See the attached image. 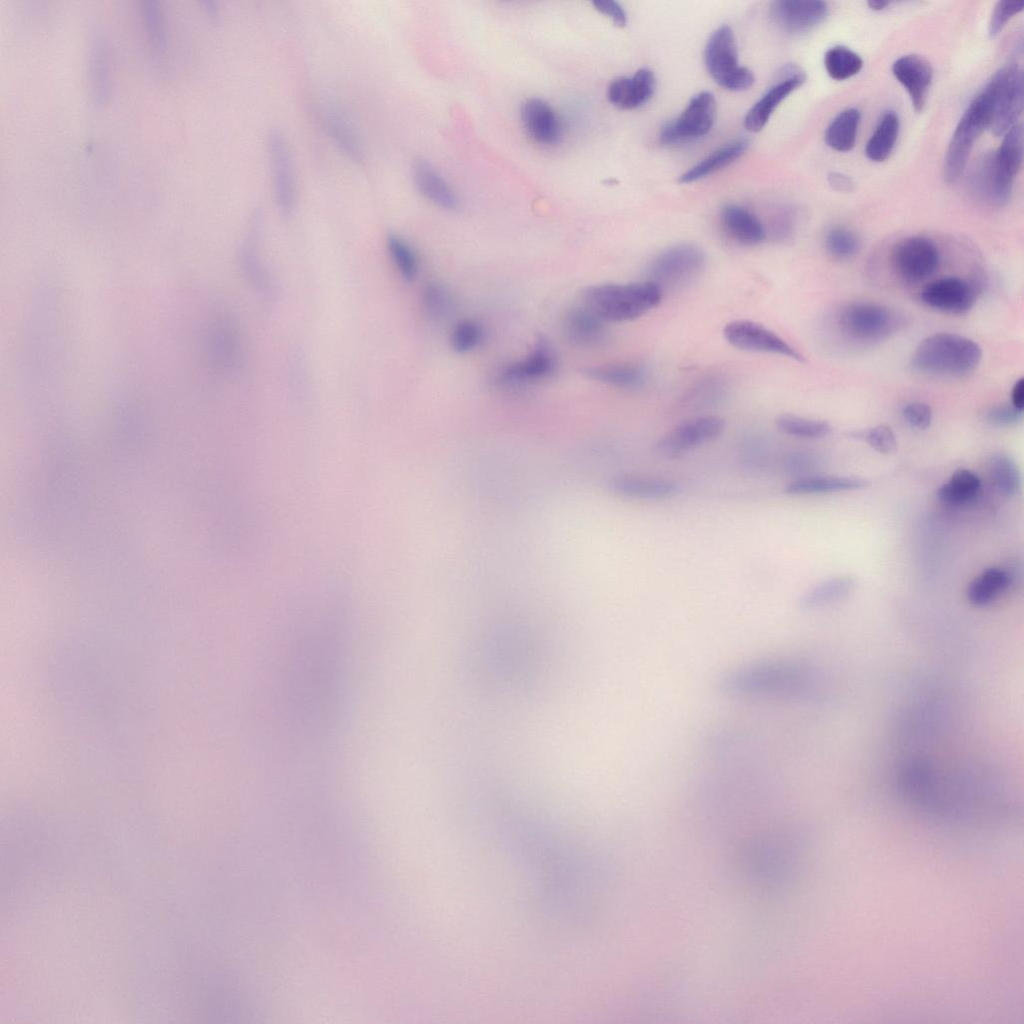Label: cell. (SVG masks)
Returning <instances> with one entry per match:
<instances>
[{
	"label": "cell",
	"mask_w": 1024,
	"mask_h": 1024,
	"mask_svg": "<svg viewBox=\"0 0 1024 1024\" xmlns=\"http://www.w3.org/2000/svg\"><path fill=\"white\" fill-rule=\"evenodd\" d=\"M815 675L806 665L789 659H765L723 674L718 688L725 695L758 700H792L812 693Z\"/></svg>",
	"instance_id": "1"
},
{
	"label": "cell",
	"mask_w": 1024,
	"mask_h": 1024,
	"mask_svg": "<svg viewBox=\"0 0 1024 1024\" xmlns=\"http://www.w3.org/2000/svg\"><path fill=\"white\" fill-rule=\"evenodd\" d=\"M663 290L645 280L631 283H602L583 292V304L605 323L634 320L655 308Z\"/></svg>",
	"instance_id": "2"
},
{
	"label": "cell",
	"mask_w": 1024,
	"mask_h": 1024,
	"mask_svg": "<svg viewBox=\"0 0 1024 1024\" xmlns=\"http://www.w3.org/2000/svg\"><path fill=\"white\" fill-rule=\"evenodd\" d=\"M981 358V346L974 340L956 333L939 332L918 344L911 365L921 373L959 377L973 371Z\"/></svg>",
	"instance_id": "3"
},
{
	"label": "cell",
	"mask_w": 1024,
	"mask_h": 1024,
	"mask_svg": "<svg viewBox=\"0 0 1024 1024\" xmlns=\"http://www.w3.org/2000/svg\"><path fill=\"white\" fill-rule=\"evenodd\" d=\"M996 95L993 78L973 98L960 118L948 144L943 164L946 183L954 184L965 170L973 145L981 133L990 127Z\"/></svg>",
	"instance_id": "4"
},
{
	"label": "cell",
	"mask_w": 1024,
	"mask_h": 1024,
	"mask_svg": "<svg viewBox=\"0 0 1024 1024\" xmlns=\"http://www.w3.org/2000/svg\"><path fill=\"white\" fill-rule=\"evenodd\" d=\"M837 325L848 339L872 344L894 335L901 327L900 316L891 308L872 302H852L842 307Z\"/></svg>",
	"instance_id": "5"
},
{
	"label": "cell",
	"mask_w": 1024,
	"mask_h": 1024,
	"mask_svg": "<svg viewBox=\"0 0 1024 1024\" xmlns=\"http://www.w3.org/2000/svg\"><path fill=\"white\" fill-rule=\"evenodd\" d=\"M704 62L711 78L730 91L749 89L754 83L750 69L739 65L737 44L730 27L723 25L709 37Z\"/></svg>",
	"instance_id": "6"
},
{
	"label": "cell",
	"mask_w": 1024,
	"mask_h": 1024,
	"mask_svg": "<svg viewBox=\"0 0 1024 1024\" xmlns=\"http://www.w3.org/2000/svg\"><path fill=\"white\" fill-rule=\"evenodd\" d=\"M705 263V251L699 245L677 243L663 249L651 260L647 267V280L662 290L681 287L695 279Z\"/></svg>",
	"instance_id": "7"
},
{
	"label": "cell",
	"mask_w": 1024,
	"mask_h": 1024,
	"mask_svg": "<svg viewBox=\"0 0 1024 1024\" xmlns=\"http://www.w3.org/2000/svg\"><path fill=\"white\" fill-rule=\"evenodd\" d=\"M725 429V420L716 415L687 419L663 436L654 445L655 453L664 459H676L692 449L717 438Z\"/></svg>",
	"instance_id": "8"
},
{
	"label": "cell",
	"mask_w": 1024,
	"mask_h": 1024,
	"mask_svg": "<svg viewBox=\"0 0 1024 1024\" xmlns=\"http://www.w3.org/2000/svg\"><path fill=\"white\" fill-rule=\"evenodd\" d=\"M891 266L904 281L919 282L931 276L940 263L937 244L925 236H909L898 241L891 252Z\"/></svg>",
	"instance_id": "9"
},
{
	"label": "cell",
	"mask_w": 1024,
	"mask_h": 1024,
	"mask_svg": "<svg viewBox=\"0 0 1024 1024\" xmlns=\"http://www.w3.org/2000/svg\"><path fill=\"white\" fill-rule=\"evenodd\" d=\"M996 85L993 117L990 129L1002 136L1014 125L1023 108V72L1015 63L1009 64L992 77Z\"/></svg>",
	"instance_id": "10"
},
{
	"label": "cell",
	"mask_w": 1024,
	"mask_h": 1024,
	"mask_svg": "<svg viewBox=\"0 0 1024 1024\" xmlns=\"http://www.w3.org/2000/svg\"><path fill=\"white\" fill-rule=\"evenodd\" d=\"M716 115V101L708 91L696 94L681 115L667 123L660 132L664 145H675L704 136L712 128Z\"/></svg>",
	"instance_id": "11"
},
{
	"label": "cell",
	"mask_w": 1024,
	"mask_h": 1024,
	"mask_svg": "<svg viewBox=\"0 0 1024 1024\" xmlns=\"http://www.w3.org/2000/svg\"><path fill=\"white\" fill-rule=\"evenodd\" d=\"M723 335L729 344L741 350L776 354L805 362L804 356L794 346L754 321H732L724 327Z\"/></svg>",
	"instance_id": "12"
},
{
	"label": "cell",
	"mask_w": 1024,
	"mask_h": 1024,
	"mask_svg": "<svg viewBox=\"0 0 1024 1024\" xmlns=\"http://www.w3.org/2000/svg\"><path fill=\"white\" fill-rule=\"evenodd\" d=\"M1022 161L1023 130L1021 124H1016L1004 134L998 150L991 156L995 205L1000 206L1009 201Z\"/></svg>",
	"instance_id": "13"
},
{
	"label": "cell",
	"mask_w": 1024,
	"mask_h": 1024,
	"mask_svg": "<svg viewBox=\"0 0 1024 1024\" xmlns=\"http://www.w3.org/2000/svg\"><path fill=\"white\" fill-rule=\"evenodd\" d=\"M557 369L556 354L550 343L538 339L529 354L501 369L498 381L504 386L522 387L549 379Z\"/></svg>",
	"instance_id": "14"
},
{
	"label": "cell",
	"mask_w": 1024,
	"mask_h": 1024,
	"mask_svg": "<svg viewBox=\"0 0 1024 1024\" xmlns=\"http://www.w3.org/2000/svg\"><path fill=\"white\" fill-rule=\"evenodd\" d=\"M919 297L923 304L934 310L961 315L973 307L976 290L962 278L944 277L926 284L921 289Z\"/></svg>",
	"instance_id": "15"
},
{
	"label": "cell",
	"mask_w": 1024,
	"mask_h": 1024,
	"mask_svg": "<svg viewBox=\"0 0 1024 1024\" xmlns=\"http://www.w3.org/2000/svg\"><path fill=\"white\" fill-rule=\"evenodd\" d=\"M771 13L783 30L800 34L822 23L828 14V6L818 0H778L772 3Z\"/></svg>",
	"instance_id": "16"
},
{
	"label": "cell",
	"mask_w": 1024,
	"mask_h": 1024,
	"mask_svg": "<svg viewBox=\"0 0 1024 1024\" xmlns=\"http://www.w3.org/2000/svg\"><path fill=\"white\" fill-rule=\"evenodd\" d=\"M785 76L773 85L747 112L744 126L750 132H758L764 128L774 110L793 91L806 80L803 71L797 67H787Z\"/></svg>",
	"instance_id": "17"
},
{
	"label": "cell",
	"mask_w": 1024,
	"mask_h": 1024,
	"mask_svg": "<svg viewBox=\"0 0 1024 1024\" xmlns=\"http://www.w3.org/2000/svg\"><path fill=\"white\" fill-rule=\"evenodd\" d=\"M892 73L906 89L915 111L921 112L933 78L930 63L919 55H904L893 63Z\"/></svg>",
	"instance_id": "18"
},
{
	"label": "cell",
	"mask_w": 1024,
	"mask_h": 1024,
	"mask_svg": "<svg viewBox=\"0 0 1024 1024\" xmlns=\"http://www.w3.org/2000/svg\"><path fill=\"white\" fill-rule=\"evenodd\" d=\"M269 148L275 198L280 211L288 215L294 206V176L287 144L279 132L270 135Z\"/></svg>",
	"instance_id": "19"
},
{
	"label": "cell",
	"mask_w": 1024,
	"mask_h": 1024,
	"mask_svg": "<svg viewBox=\"0 0 1024 1024\" xmlns=\"http://www.w3.org/2000/svg\"><path fill=\"white\" fill-rule=\"evenodd\" d=\"M609 487L619 496L646 500L666 499L680 491L679 483L672 479L637 474L615 476L610 480Z\"/></svg>",
	"instance_id": "20"
},
{
	"label": "cell",
	"mask_w": 1024,
	"mask_h": 1024,
	"mask_svg": "<svg viewBox=\"0 0 1024 1024\" xmlns=\"http://www.w3.org/2000/svg\"><path fill=\"white\" fill-rule=\"evenodd\" d=\"M562 327L567 340L580 348L598 347L608 338L606 323L584 305L569 309Z\"/></svg>",
	"instance_id": "21"
},
{
	"label": "cell",
	"mask_w": 1024,
	"mask_h": 1024,
	"mask_svg": "<svg viewBox=\"0 0 1024 1024\" xmlns=\"http://www.w3.org/2000/svg\"><path fill=\"white\" fill-rule=\"evenodd\" d=\"M655 87L653 72L641 68L632 77L614 79L608 87L607 96L610 103L620 109H635L650 100Z\"/></svg>",
	"instance_id": "22"
},
{
	"label": "cell",
	"mask_w": 1024,
	"mask_h": 1024,
	"mask_svg": "<svg viewBox=\"0 0 1024 1024\" xmlns=\"http://www.w3.org/2000/svg\"><path fill=\"white\" fill-rule=\"evenodd\" d=\"M521 118L529 136L541 144L559 141L561 126L553 108L540 98L527 99L521 109Z\"/></svg>",
	"instance_id": "23"
},
{
	"label": "cell",
	"mask_w": 1024,
	"mask_h": 1024,
	"mask_svg": "<svg viewBox=\"0 0 1024 1024\" xmlns=\"http://www.w3.org/2000/svg\"><path fill=\"white\" fill-rule=\"evenodd\" d=\"M720 220L726 234L742 245H757L766 238V229L750 210L737 205H725Z\"/></svg>",
	"instance_id": "24"
},
{
	"label": "cell",
	"mask_w": 1024,
	"mask_h": 1024,
	"mask_svg": "<svg viewBox=\"0 0 1024 1024\" xmlns=\"http://www.w3.org/2000/svg\"><path fill=\"white\" fill-rule=\"evenodd\" d=\"M1015 566L990 567L977 575L969 584L967 597L976 606H985L996 600L1015 584L1018 576Z\"/></svg>",
	"instance_id": "25"
},
{
	"label": "cell",
	"mask_w": 1024,
	"mask_h": 1024,
	"mask_svg": "<svg viewBox=\"0 0 1024 1024\" xmlns=\"http://www.w3.org/2000/svg\"><path fill=\"white\" fill-rule=\"evenodd\" d=\"M413 179L417 190L433 204L446 210L458 208L457 196L428 162L424 160L415 162Z\"/></svg>",
	"instance_id": "26"
},
{
	"label": "cell",
	"mask_w": 1024,
	"mask_h": 1024,
	"mask_svg": "<svg viewBox=\"0 0 1024 1024\" xmlns=\"http://www.w3.org/2000/svg\"><path fill=\"white\" fill-rule=\"evenodd\" d=\"M867 486L863 478L852 476H805L789 482L784 492L789 495H810L861 489Z\"/></svg>",
	"instance_id": "27"
},
{
	"label": "cell",
	"mask_w": 1024,
	"mask_h": 1024,
	"mask_svg": "<svg viewBox=\"0 0 1024 1024\" xmlns=\"http://www.w3.org/2000/svg\"><path fill=\"white\" fill-rule=\"evenodd\" d=\"M584 373L591 379L617 388L641 387L647 380V370L633 363H613L591 366Z\"/></svg>",
	"instance_id": "28"
},
{
	"label": "cell",
	"mask_w": 1024,
	"mask_h": 1024,
	"mask_svg": "<svg viewBox=\"0 0 1024 1024\" xmlns=\"http://www.w3.org/2000/svg\"><path fill=\"white\" fill-rule=\"evenodd\" d=\"M747 146V140L739 139L719 148L683 173L679 177V182L682 184L693 183L709 176L738 159L745 152Z\"/></svg>",
	"instance_id": "29"
},
{
	"label": "cell",
	"mask_w": 1024,
	"mask_h": 1024,
	"mask_svg": "<svg viewBox=\"0 0 1024 1024\" xmlns=\"http://www.w3.org/2000/svg\"><path fill=\"white\" fill-rule=\"evenodd\" d=\"M854 584V579L850 576L827 578L804 592L799 600V605L806 610L830 605L847 596Z\"/></svg>",
	"instance_id": "30"
},
{
	"label": "cell",
	"mask_w": 1024,
	"mask_h": 1024,
	"mask_svg": "<svg viewBox=\"0 0 1024 1024\" xmlns=\"http://www.w3.org/2000/svg\"><path fill=\"white\" fill-rule=\"evenodd\" d=\"M899 127V118L895 112L887 111L882 115L865 147L869 160L882 162L890 156L898 138Z\"/></svg>",
	"instance_id": "31"
},
{
	"label": "cell",
	"mask_w": 1024,
	"mask_h": 1024,
	"mask_svg": "<svg viewBox=\"0 0 1024 1024\" xmlns=\"http://www.w3.org/2000/svg\"><path fill=\"white\" fill-rule=\"evenodd\" d=\"M981 480L968 469L955 471L937 491L938 499L947 505L959 506L972 501L980 492Z\"/></svg>",
	"instance_id": "32"
},
{
	"label": "cell",
	"mask_w": 1024,
	"mask_h": 1024,
	"mask_svg": "<svg viewBox=\"0 0 1024 1024\" xmlns=\"http://www.w3.org/2000/svg\"><path fill=\"white\" fill-rule=\"evenodd\" d=\"M860 119V111L856 108L840 112L826 129V144L839 152L850 151L855 145Z\"/></svg>",
	"instance_id": "33"
},
{
	"label": "cell",
	"mask_w": 1024,
	"mask_h": 1024,
	"mask_svg": "<svg viewBox=\"0 0 1024 1024\" xmlns=\"http://www.w3.org/2000/svg\"><path fill=\"white\" fill-rule=\"evenodd\" d=\"M989 474L995 488L1006 496L1017 494L1021 487V476L1015 461L1005 453L992 455Z\"/></svg>",
	"instance_id": "34"
},
{
	"label": "cell",
	"mask_w": 1024,
	"mask_h": 1024,
	"mask_svg": "<svg viewBox=\"0 0 1024 1024\" xmlns=\"http://www.w3.org/2000/svg\"><path fill=\"white\" fill-rule=\"evenodd\" d=\"M389 258L397 273L405 281H413L419 272L417 254L410 243L398 235H389L386 241Z\"/></svg>",
	"instance_id": "35"
},
{
	"label": "cell",
	"mask_w": 1024,
	"mask_h": 1024,
	"mask_svg": "<svg viewBox=\"0 0 1024 1024\" xmlns=\"http://www.w3.org/2000/svg\"><path fill=\"white\" fill-rule=\"evenodd\" d=\"M776 428L789 436L819 439L831 432L830 424L824 420L809 419L793 414H781L775 419Z\"/></svg>",
	"instance_id": "36"
},
{
	"label": "cell",
	"mask_w": 1024,
	"mask_h": 1024,
	"mask_svg": "<svg viewBox=\"0 0 1024 1024\" xmlns=\"http://www.w3.org/2000/svg\"><path fill=\"white\" fill-rule=\"evenodd\" d=\"M824 66L832 79L840 81L859 73L863 67V60L847 47L834 46L826 51Z\"/></svg>",
	"instance_id": "37"
},
{
	"label": "cell",
	"mask_w": 1024,
	"mask_h": 1024,
	"mask_svg": "<svg viewBox=\"0 0 1024 1024\" xmlns=\"http://www.w3.org/2000/svg\"><path fill=\"white\" fill-rule=\"evenodd\" d=\"M824 246L832 258L846 260L859 252L861 241L853 230L843 225H835L826 232Z\"/></svg>",
	"instance_id": "38"
},
{
	"label": "cell",
	"mask_w": 1024,
	"mask_h": 1024,
	"mask_svg": "<svg viewBox=\"0 0 1024 1024\" xmlns=\"http://www.w3.org/2000/svg\"><path fill=\"white\" fill-rule=\"evenodd\" d=\"M424 312L433 320L443 319L452 309V297L447 288L438 282L427 283L421 293Z\"/></svg>",
	"instance_id": "39"
},
{
	"label": "cell",
	"mask_w": 1024,
	"mask_h": 1024,
	"mask_svg": "<svg viewBox=\"0 0 1024 1024\" xmlns=\"http://www.w3.org/2000/svg\"><path fill=\"white\" fill-rule=\"evenodd\" d=\"M483 338L484 330L480 323L473 319H465L453 327L450 342L455 352L465 354L476 349Z\"/></svg>",
	"instance_id": "40"
},
{
	"label": "cell",
	"mask_w": 1024,
	"mask_h": 1024,
	"mask_svg": "<svg viewBox=\"0 0 1024 1024\" xmlns=\"http://www.w3.org/2000/svg\"><path fill=\"white\" fill-rule=\"evenodd\" d=\"M326 125L329 134L347 155L353 159L361 158L359 143L350 126L341 116L330 112L326 117Z\"/></svg>",
	"instance_id": "41"
},
{
	"label": "cell",
	"mask_w": 1024,
	"mask_h": 1024,
	"mask_svg": "<svg viewBox=\"0 0 1024 1024\" xmlns=\"http://www.w3.org/2000/svg\"><path fill=\"white\" fill-rule=\"evenodd\" d=\"M866 443L882 454H892L897 448L894 431L888 425L881 424L866 430L863 434Z\"/></svg>",
	"instance_id": "42"
},
{
	"label": "cell",
	"mask_w": 1024,
	"mask_h": 1024,
	"mask_svg": "<svg viewBox=\"0 0 1024 1024\" xmlns=\"http://www.w3.org/2000/svg\"><path fill=\"white\" fill-rule=\"evenodd\" d=\"M1024 8L1021 1H999L996 3L988 24V33L991 37L997 36L1006 23L1020 13Z\"/></svg>",
	"instance_id": "43"
},
{
	"label": "cell",
	"mask_w": 1024,
	"mask_h": 1024,
	"mask_svg": "<svg viewBox=\"0 0 1024 1024\" xmlns=\"http://www.w3.org/2000/svg\"><path fill=\"white\" fill-rule=\"evenodd\" d=\"M1022 411L1011 404L1000 403L988 408L984 414L985 421L995 427H1008L1017 424L1022 418Z\"/></svg>",
	"instance_id": "44"
},
{
	"label": "cell",
	"mask_w": 1024,
	"mask_h": 1024,
	"mask_svg": "<svg viewBox=\"0 0 1024 1024\" xmlns=\"http://www.w3.org/2000/svg\"><path fill=\"white\" fill-rule=\"evenodd\" d=\"M932 410L930 406L921 401H914L906 404L902 409V416L912 427L920 430L928 428L932 422Z\"/></svg>",
	"instance_id": "45"
},
{
	"label": "cell",
	"mask_w": 1024,
	"mask_h": 1024,
	"mask_svg": "<svg viewBox=\"0 0 1024 1024\" xmlns=\"http://www.w3.org/2000/svg\"><path fill=\"white\" fill-rule=\"evenodd\" d=\"M592 4L598 11L610 17L616 26L623 27L626 25V13L618 2L613 0H596Z\"/></svg>",
	"instance_id": "46"
},
{
	"label": "cell",
	"mask_w": 1024,
	"mask_h": 1024,
	"mask_svg": "<svg viewBox=\"0 0 1024 1024\" xmlns=\"http://www.w3.org/2000/svg\"><path fill=\"white\" fill-rule=\"evenodd\" d=\"M828 181L830 185L837 191L850 192L853 190V182L850 177L839 173L831 172L828 175Z\"/></svg>",
	"instance_id": "47"
},
{
	"label": "cell",
	"mask_w": 1024,
	"mask_h": 1024,
	"mask_svg": "<svg viewBox=\"0 0 1024 1024\" xmlns=\"http://www.w3.org/2000/svg\"><path fill=\"white\" fill-rule=\"evenodd\" d=\"M1011 405L1019 411L1024 409V378H1019L1011 390Z\"/></svg>",
	"instance_id": "48"
},
{
	"label": "cell",
	"mask_w": 1024,
	"mask_h": 1024,
	"mask_svg": "<svg viewBox=\"0 0 1024 1024\" xmlns=\"http://www.w3.org/2000/svg\"><path fill=\"white\" fill-rule=\"evenodd\" d=\"M870 9L874 11H881L889 6V2L870 0L867 2Z\"/></svg>",
	"instance_id": "49"
}]
</instances>
